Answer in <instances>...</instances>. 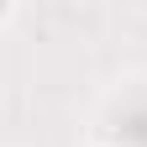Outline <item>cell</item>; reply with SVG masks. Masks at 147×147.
Returning a JSON list of instances; mask_svg holds the SVG:
<instances>
[{
  "mask_svg": "<svg viewBox=\"0 0 147 147\" xmlns=\"http://www.w3.org/2000/svg\"><path fill=\"white\" fill-rule=\"evenodd\" d=\"M16 21V5H11V0H0V26H11Z\"/></svg>",
  "mask_w": 147,
  "mask_h": 147,
  "instance_id": "1",
  "label": "cell"
},
{
  "mask_svg": "<svg viewBox=\"0 0 147 147\" xmlns=\"http://www.w3.org/2000/svg\"><path fill=\"white\" fill-rule=\"evenodd\" d=\"M89 147H121V142H89Z\"/></svg>",
  "mask_w": 147,
  "mask_h": 147,
  "instance_id": "2",
  "label": "cell"
}]
</instances>
